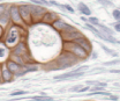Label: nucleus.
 Returning a JSON list of instances; mask_svg holds the SVG:
<instances>
[{"label":"nucleus","instance_id":"423d86ee","mask_svg":"<svg viewBox=\"0 0 120 101\" xmlns=\"http://www.w3.org/2000/svg\"><path fill=\"white\" fill-rule=\"evenodd\" d=\"M19 37H20V34H19V31H17V26H13V27L11 28V30H9V33L7 34L5 42H6L7 45L13 46L14 44H17Z\"/></svg>","mask_w":120,"mask_h":101},{"label":"nucleus","instance_id":"412c9836","mask_svg":"<svg viewBox=\"0 0 120 101\" xmlns=\"http://www.w3.org/2000/svg\"><path fill=\"white\" fill-rule=\"evenodd\" d=\"M88 21H89L90 25H92V26H97L99 23V20L96 16H90V17H88Z\"/></svg>","mask_w":120,"mask_h":101},{"label":"nucleus","instance_id":"c756f323","mask_svg":"<svg viewBox=\"0 0 120 101\" xmlns=\"http://www.w3.org/2000/svg\"><path fill=\"white\" fill-rule=\"evenodd\" d=\"M89 89H90V86H84L79 89V93H83V92H87V91H89Z\"/></svg>","mask_w":120,"mask_h":101},{"label":"nucleus","instance_id":"c9c22d12","mask_svg":"<svg viewBox=\"0 0 120 101\" xmlns=\"http://www.w3.org/2000/svg\"><path fill=\"white\" fill-rule=\"evenodd\" d=\"M81 20H82V21H84V22H88V19H87V17H84L83 15L81 16Z\"/></svg>","mask_w":120,"mask_h":101},{"label":"nucleus","instance_id":"f3484780","mask_svg":"<svg viewBox=\"0 0 120 101\" xmlns=\"http://www.w3.org/2000/svg\"><path fill=\"white\" fill-rule=\"evenodd\" d=\"M96 27H98V30H101L102 33H104L105 35H109V36H112L113 34H114V30L111 28H109V27H106L105 25H103V23H98Z\"/></svg>","mask_w":120,"mask_h":101},{"label":"nucleus","instance_id":"f8f14e48","mask_svg":"<svg viewBox=\"0 0 120 101\" xmlns=\"http://www.w3.org/2000/svg\"><path fill=\"white\" fill-rule=\"evenodd\" d=\"M6 66H7V69H8L11 72L14 74V78H15V76H16L17 73L21 72V71L23 70V66H21V65L16 64V63H14V62H13V60H11V59H8V60L6 62Z\"/></svg>","mask_w":120,"mask_h":101},{"label":"nucleus","instance_id":"2eb2a0df","mask_svg":"<svg viewBox=\"0 0 120 101\" xmlns=\"http://www.w3.org/2000/svg\"><path fill=\"white\" fill-rule=\"evenodd\" d=\"M67 25H68V23H66L64 20H61V19H57V20L52 23V27L56 29V30H58V31L61 33L64 29L66 28V26H67Z\"/></svg>","mask_w":120,"mask_h":101},{"label":"nucleus","instance_id":"1a4fd4ad","mask_svg":"<svg viewBox=\"0 0 120 101\" xmlns=\"http://www.w3.org/2000/svg\"><path fill=\"white\" fill-rule=\"evenodd\" d=\"M86 74V72H76V71H71L68 73H62L58 74L54 77V80H66V79H76V78H81Z\"/></svg>","mask_w":120,"mask_h":101},{"label":"nucleus","instance_id":"58836bf2","mask_svg":"<svg viewBox=\"0 0 120 101\" xmlns=\"http://www.w3.org/2000/svg\"><path fill=\"white\" fill-rule=\"evenodd\" d=\"M1 1H2V0H0V2H1Z\"/></svg>","mask_w":120,"mask_h":101},{"label":"nucleus","instance_id":"b1692460","mask_svg":"<svg viewBox=\"0 0 120 101\" xmlns=\"http://www.w3.org/2000/svg\"><path fill=\"white\" fill-rule=\"evenodd\" d=\"M112 15H113L114 20H117L118 22H120V9H118V8L113 9V12H112Z\"/></svg>","mask_w":120,"mask_h":101},{"label":"nucleus","instance_id":"7ed1b4c3","mask_svg":"<svg viewBox=\"0 0 120 101\" xmlns=\"http://www.w3.org/2000/svg\"><path fill=\"white\" fill-rule=\"evenodd\" d=\"M8 12H9L11 21H12L13 25L17 26V27H26L24 22L21 19L20 11H19V5L17 4H11V5H8Z\"/></svg>","mask_w":120,"mask_h":101},{"label":"nucleus","instance_id":"7c9ffc66","mask_svg":"<svg viewBox=\"0 0 120 101\" xmlns=\"http://www.w3.org/2000/svg\"><path fill=\"white\" fill-rule=\"evenodd\" d=\"M103 88H104V87H101V86H96V85H95V86L92 87V88H91V89H92V91H94V92H95V91H97V92H98V91H102V89H103Z\"/></svg>","mask_w":120,"mask_h":101},{"label":"nucleus","instance_id":"aec40b11","mask_svg":"<svg viewBox=\"0 0 120 101\" xmlns=\"http://www.w3.org/2000/svg\"><path fill=\"white\" fill-rule=\"evenodd\" d=\"M118 64H120L119 58L112 59V60H109V62H105V63H103V66H113V65H118Z\"/></svg>","mask_w":120,"mask_h":101},{"label":"nucleus","instance_id":"4be33fe9","mask_svg":"<svg viewBox=\"0 0 120 101\" xmlns=\"http://www.w3.org/2000/svg\"><path fill=\"white\" fill-rule=\"evenodd\" d=\"M26 94H28V92H26V91H16V92H12L9 95L11 97H21V95H26Z\"/></svg>","mask_w":120,"mask_h":101},{"label":"nucleus","instance_id":"5701e85b","mask_svg":"<svg viewBox=\"0 0 120 101\" xmlns=\"http://www.w3.org/2000/svg\"><path fill=\"white\" fill-rule=\"evenodd\" d=\"M97 2H99L101 5H103L104 7H107V6H113V2L110 1V0H96Z\"/></svg>","mask_w":120,"mask_h":101},{"label":"nucleus","instance_id":"f03ea898","mask_svg":"<svg viewBox=\"0 0 120 101\" xmlns=\"http://www.w3.org/2000/svg\"><path fill=\"white\" fill-rule=\"evenodd\" d=\"M62 50L72 54L79 60H84V59H87L89 57V52H87L81 45H79L77 43H75L73 41L72 42H64Z\"/></svg>","mask_w":120,"mask_h":101},{"label":"nucleus","instance_id":"39448f33","mask_svg":"<svg viewBox=\"0 0 120 101\" xmlns=\"http://www.w3.org/2000/svg\"><path fill=\"white\" fill-rule=\"evenodd\" d=\"M19 11H20L21 19H22V21L24 22L26 27L32 25L31 14H30V4H21V5H19Z\"/></svg>","mask_w":120,"mask_h":101},{"label":"nucleus","instance_id":"e433bc0d","mask_svg":"<svg viewBox=\"0 0 120 101\" xmlns=\"http://www.w3.org/2000/svg\"><path fill=\"white\" fill-rule=\"evenodd\" d=\"M91 58H92V59H96V58H97V54H96V52H94V54H92V56H91Z\"/></svg>","mask_w":120,"mask_h":101},{"label":"nucleus","instance_id":"c85d7f7f","mask_svg":"<svg viewBox=\"0 0 120 101\" xmlns=\"http://www.w3.org/2000/svg\"><path fill=\"white\" fill-rule=\"evenodd\" d=\"M112 26L114 27V30H116V31L120 33V22H116V23H113Z\"/></svg>","mask_w":120,"mask_h":101},{"label":"nucleus","instance_id":"a211bd4d","mask_svg":"<svg viewBox=\"0 0 120 101\" xmlns=\"http://www.w3.org/2000/svg\"><path fill=\"white\" fill-rule=\"evenodd\" d=\"M31 99L34 101H53L52 97H42V95H35V97H31Z\"/></svg>","mask_w":120,"mask_h":101},{"label":"nucleus","instance_id":"f257e3e1","mask_svg":"<svg viewBox=\"0 0 120 101\" xmlns=\"http://www.w3.org/2000/svg\"><path fill=\"white\" fill-rule=\"evenodd\" d=\"M79 62V59L73 56L72 54L67 52V51H64L61 52V55L57 57V59L54 60V64L57 65L54 67V70H64V69H67V67H72L74 66L75 64Z\"/></svg>","mask_w":120,"mask_h":101},{"label":"nucleus","instance_id":"72a5a7b5","mask_svg":"<svg viewBox=\"0 0 120 101\" xmlns=\"http://www.w3.org/2000/svg\"><path fill=\"white\" fill-rule=\"evenodd\" d=\"M2 54H5V49H4V48H2V49H0V57H2V56H4Z\"/></svg>","mask_w":120,"mask_h":101},{"label":"nucleus","instance_id":"4c0bfd02","mask_svg":"<svg viewBox=\"0 0 120 101\" xmlns=\"http://www.w3.org/2000/svg\"><path fill=\"white\" fill-rule=\"evenodd\" d=\"M2 84V78H1V72H0V85Z\"/></svg>","mask_w":120,"mask_h":101},{"label":"nucleus","instance_id":"f704fd0d","mask_svg":"<svg viewBox=\"0 0 120 101\" xmlns=\"http://www.w3.org/2000/svg\"><path fill=\"white\" fill-rule=\"evenodd\" d=\"M111 73H120V70H110Z\"/></svg>","mask_w":120,"mask_h":101},{"label":"nucleus","instance_id":"2f4dec72","mask_svg":"<svg viewBox=\"0 0 120 101\" xmlns=\"http://www.w3.org/2000/svg\"><path fill=\"white\" fill-rule=\"evenodd\" d=\"M110 99L113 100V101H118L119 100V97H118V95H112V94H111V95H110Z\"/></svg>","mask_w":120,"mask_h":101},{"label":"nucleus","instance_id":"4468645a","mask_svg":"<svg viewBox=\"0 0 120 101\" xmlns=\"http://www.w3.org/2000/svg\"><path fill=\"white\" fill-rule=\"evenodd\" d=\"M12 21H11V15H9V12H8V9L4 13V14L0 15V26L1 27H8V25L11 23Z\"/></svg>","mask_w":120,"mask_h":101},{"label":"nucleus","instance_id":"bb28decb","mask_svg":"<svg viewBox=\"0 0 120 101\" xmlns=\"http://www.w3.org/2000/svg\"><path fill=\"white\" fill-rule=\"evenodd\" d=\"M7 9H8V5H6V4H0V15L4 14Z\"/></svg>","mask_w":120,"mask_h":101},{"label":"nucleus","instance_id":"dca6fc26","mask_svg":"<svg viewBox=\"0 0 120 101\" xmlns=\"http://www.w3.org/2000/svg\"><path fill=\"white\" fill-rule=\"evenodd\" d=\"M77 9H79V12H81V14L83 15H87V16H91V11L89 9V7L86 5V4H83V2H79L77 4Z\"/></svg>","mask_w":120,"mask_h":101},{"label":"nucleus","instance_id":"20e7f679","mask_svg":"<svg viewBox=\"0 0 120 101\" xmlns=\"http://www.w3.org/2000/svg\"><path fill=\"white\" fill-rule=\"evenodd\" d=\"M46 12V7L38 6V5H30V14H31V21L34 23L42 22L43 15Z\"/></svg>","mask_w":120,"mask_h":101},{"label":"nucleus","instance_id":"6ab92c4d","mask_svg":"<svg viewBox=\"0 0 120 101\" xmlns=\"http://www.w3.org/2000/svg\"><path fill=\"white\" fill-rule=\"evenodd\" d=\"M30 2L32 5H38V6H43V7L50 6V4H49L47 0H30Z\"/></svg>","mask_w":120,"mask_h":101},{"label":"nucleus","instance_id":"cd10ccee","mask_svg":"<svg viewBox=\"0 0 120 101\" xmlns=\"http://www.w3.org/2000/svg\"><path fill=\"white\" fill-rule=\"evenodd\" d=\"M80 88H82V85H80V84H79V85H75V86H73L71 89H69V91H71V92H79V89H80Z\"/></svg>","mask_w":120,"mask_h":101},{"label":"nucleus","instance_id":"9b49d317","mask_svg":"<svg viewBox=\"0 0 120 101\" xmlns=\"http://www.w3.org/2000/svg\"><path fill=\"white\" fill-rule=\"evenodd\" d=\"M75 43H77L79 45H81L87 52H90L91 51V49H92V46H91V43H90V41L87 38V37H84V35L83 36H81V37H79V38H76L75 41H73Z\"/></svg>","mask_w":120,"mask_h":101},{"label":"nucleus","instance_id":"6e6552de","mask_svg":"<svg viewBox=\"0 0 120 101\" xmlns=\"http://www.w3.org/2000/svg\"><path fill=\"white\" fill-rule=\"evenodd\" d=\"M60 35H61V38L64 40V42H72V41H75L76 38L83 36V34L81 31H79L76 28L68 33H60Z\"/></svg>","mask_w":120,"mask_h":101},{"label":"nucleus","instance_id":"ddd939ff","mask_svg":"<svg viewBox=\"0 0 120 101\" xmlns=\"http://www.w3.org/2000/svg\"><path fill=\"white\" fill-rule=\"evenodd\" d=\"M57 14L53 13V12H45V14L43 15V19H42V22L43 23H47V25H52L56 20H57Z\"/></svg>","mask_w":120,"mask_h":101},{"label":"nucleus","instance_id":"473e14b6","mask_svg":"<svg viewBox=\"0 0 120 101\" xmlns=\"http://www.w3.org/2000/svg\"><path fill=\"white\" fill-rule=\"evenodd\" d=\"M4 34H5V28L0 26V40L2 38V36H4Z\"/></svg>","mask_w":120,"mask_h":101},{"label":"nucleus","instance_id":"a878e982","mask_svg":"<svg viewBox=\"0 0 120 101\" xmlns=\"http://www.w3.org/2000/svg\"><path fill=\"white\" fill-rule=\"evenodd\" d=\"M64 7H65V9H66L67 12H69L71 14H74V13H75L74 8H73V7H72L69 4H65V5H64Z\"/></svg>","mask_w":120,"mask_h":101},{"label":"nucleus","instance_id":"9d476101","mask_svg":"<svg viewBox=\"0 0 120 101\" xmlns=\"http://www.w3.org/2000/svg\"><path fill=\"white\" fill-rule=\"evenodd\" d=\"M0 72H1L2 83H11V81L14 79V74L7 69L6 65H1V66H0Z\"/></svg>","mask_w":120,"mask_h":101},{"label":"nucleus","instance_id":"393cba45","mask_svg":"<svg viewBox=\"0 0 120 101\" xmlns=\"http://www.w3.org/2000/svg\"><path fill=\"white\" fill-rule=\"evenodd\" d=\"M101 46H102V49L104 50V51L106 52V54H109V55H111V56H112V55H113V54L116 52L114 50H112V49H110V48L105 46V45H103V44H101Z\"/></svg>","mask_w":120,"mask_h":101},{"label":"nucleus","instance_id":"0eeeda50","mask_svg":"<svg viewBox=\"0 0 120 101\" xmlns=\"http://www.w3.org/2000/svg\"><path fill=\"white\" fill-rule=\"evenodd\" d=\"M12 55H16V56H21V57H28L29 56V50L27 48L26 43L20 42L13 48Z\"/></svg>","mask_w":120,"mask_h":101}]
</instances>
